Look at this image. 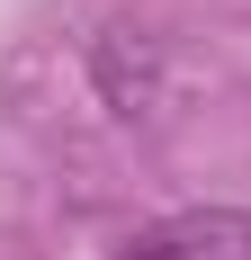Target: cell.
<instances>
[{
  "label": "cell",
  "instance_id": "6da1fadb",
  "mask_svg": "<svg viewBox=\"0 0 251 260\" xmlns=\"http://www.w3.org/2000/svg\"><path fill=\"white\" fill-rule=\"evenodd\" d=\"M117 260H251V207H179L125 234Z\"/></svg>",
  "mask_w": 251,
  "mask_h": 260
},
{
  "label": "cell",
  "instance_id": "7a4b0ae2",
  "mask_svg": "<svg viewBox=\"0 0 251 260\" xmlns=\"http://www.w3.org/2000/svg\"><path fill=\"white\" fill-rule=\"evenodd\" d=\"M90 72H99V99L117 108V117H144V108L162 99V45L135 36V27H108L99 45H90Z\"/></svg>",
  "mask_w": 251,
  "mask_h": 260
}]
</instances>
